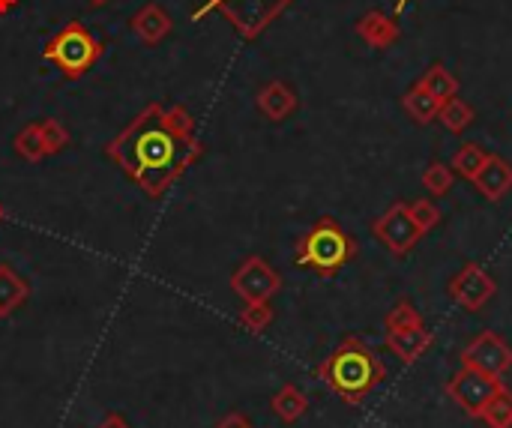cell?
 Returning <instances> with one entry per match:
<instances>
[{
    "label": "cell",
    "mask_w": 512,
    "mask_h": 428,
    "mask_svg": "<svg viewBox=\"0 0 512 428\" xmlns=\"http://www.w3.org/2000/svg\"><path fill=\"white\" fill-rule=\"evenodd\" d=\"M105 156L150 198H162L201 156L195 120L183 105L165 108L162 102H150L120 135L105 144Z\"/></svg>",
    "instance_id": "6da1fadb"
},
{
    "label": "cell",
    "mask_w": 512,
    "mask_h": 428,
    "mask_svg": "<svg viewBox=\"0 0 512 428\" xmlns=\"http://www.w3.org/2000/svg\"><path fill=\"white\" fill-rule=\"evenodd\" d=\"M318 378L348 405L360 408L387 378L384 363L378 354L357 336H348L321 366Z\"/></svg>",
    "instance_id": "7a4b0ae2"
},
{
    "label": "cell",
    "mask_w": 512,
    "mask_h": 428,
    "mask_svg": "<svg viewBox=\"0 0 512 428\" xmlns=\"http://www.w3.org/2000/svg\"><path fill=\"white\" fill-rule=\"evenodd\" d=\"M357 255V243L351 234L342 231V225L330 216L318 219L306 234L303 240L297 243V255H294V264L303 267V270H312L324 279L336 276L342 267L351 264V258Z\"/></svg>",
    "instance_id": "3957f363"
},
{
    "label": "cell",
    "mask_w": 512,
    "mask_h": 428,
    "mask_svg": "<svg viewBox=\"0 0 512 428\" xmlns=\"http://www.w3.org/2000/svg\"><path fill=\"white\" fill-rule=\"evenodd\" d=\"M102 54L99 39L81 24V21H69L63 24L42 48V57L48 63H54L66 78H81Z\"/></svg>",
    "instance_id": "277c9868"
},
{
    "label": "cell",
    "mask_w": 512,
    "mask_h": 428,
    "mask_svg": "<svg viewBox=\"0 0 512 428\" xmlns=\"http://www.w3.org/2000/svg\"><path fill=\"white\" fill-rule=\"evenodd\" d=\"M291 0H207V6L201 9V12H207V9H219L231 24H234V30L243 36V39H255L258 33H264L279 15H282V9L288 6ZM198 12V15H201Z\"/></svg>",
    "instance_id": "5b68a950"
},
{
    "label": "cell",
    "mask_w": 512,
    "mask_h": 428,
    "mask_svg": "<svg viewBox=\"0 0 512 428\" xmlns=\"http://www.w3.org/2000/svg\"><path fill=\"white\" fill-rule=\"evenodd\" d=\"M372 234H375V240H381V246H384L387 252H393L396 258H405V255L426 237V231L417 225V219H414V213H411V204H405V201H396L393 207H387L384 216L375 219Z\"/></svg>",
    "instance_id": "8992f818"
},
{
    "label": "cell",
    "mask_w": 512,
    "mask_h": 428,
    "mask_svg": "<svg viewBox=\"0 0 512 428\" xmlns=\"http://www.w3.org/2000/svg\"><path fill=\"white\" fill-rule=\"evenodd\" d=\"M504 390V381L501 378H492L480 369H471V366H462L450 384H447V396L474 420H480L483 408Z\"/></svg>",
    "instance_id": "52a82bcc"
},
{
    "label": "cell",
    "mask_w": 512,
    "mask_h": 428,
    "mask_svg": "<svg viewBox=\"0 0 512 428\" xmlns=\"http://www.w3.org/2000/svg\"><path fill=\"white\" fill-rule=\"evenodd\" d=\"M279 285H282L279 273L258 255L246 258L231 276L234 294L243 297L246 303H270V297L279 291Z\"/></svg>",
    "instance_id": "ba28073f"
},
{
    "label": "cell",
    "mask_w": 512,
    "mask_h": 428,
    "mask_svg": "<svg viewBox=\"0 0 512 428\" xmlns=\"http://www.w3.org/2000/svg\"><path fill=\"white\" fill-rule=\"evenodd\" d=\"M447 291H450L453 303H459L465 312H480L498 294V282L480 264H465L450 279V288Z\"/></svg>",
    "instance_id": "9c48e42d"
},
{
    "label": "cell",
    "mask_w": 512,
    "mask_h": 428,
    "mask_svg": "<svg viewBox=\"0 0 512 428\" xmlns=\"http://www.w3.org/2000/svg\"><path fill=\"white\" fill-rule=\"evenodd\" d=\"M462 366L480 369L492 378H504L512 369V348L498 333H480L462 351Z\"/></svg>",
    "instance_id": "30bf717a"
},
{
    "label": "cell",
    "mask_w": 512,
    "mask_h": 428,
    "mask_svg": "<svg viewBox=\"0 0 512 428\" xmlns=\"http://www.w3.org/2000/svg\"><path fill=\"white\" fill-rule=\"evenodd\" d=\"M471 183L477 186V192H480L486 201L498 204V201H504L512 192V165L504 156L489 153L486 162H483V168L477 171V177H474Z\"/></svg>",
    "instance_id": "8fae6325"
},
{
    "label": "cell",
    "mask_w": 512,
    "mask_h": 428,
    "mask_svg": "<svg viewBox=\"0 0 512 428\" xmlns=\"http://www.w3.org/2000/svg\"><path fill=\"white\" fill-rule=\"evenodd\" d=\"M357 36L369 45V48H378V51H387L399 42L402 30H399V18L381 12V9H372L366 12L357 24H354Z\"/></svg>",
    "instance_id": "7c38bea8"
},
{
    "label": "cell",
    "mask_w": 512,
    "mask_h": 428,
    "mask_svg": "<svg viewBox=\"0 0 512 428\" xmlns=\"http://www.w3.org/2000/svg\"><path fill=\"white\" fill-rule=\"evenodd\" d=\"M255 102H258V111H261L267 120H273V123L288 120V117L297 111V105H300L294 87L285 84V81H270V84H264V87L258 90V99H255Z\"/></svg>",
    "instance_id": "4fadbf2b"
},
{
    "label": "cell",
    "mask_w": 512,
    "mask_h": 428,
    "mask_svg": "<svg viewBox=\"0 0 512 428\" xmlns=\"http://www.w3.org/2000/svg\"><path fill=\"white\" fill-rule=\"evenodd\" d=\"M129 27H132V33H135L144 45H159V42L171 33L174 21H171V15H168L159 3H150V6H144V9H138V12L132 15Z\"/></svg>",
    "instance_id": "5bb4252c"
},
{
    "label": "cell",
    "mask_w": 512,
    "mask_h": 428,
    "mask_svg": "<svg viewBox=\"0 0 512 428\" xmlns=\"http://www.w3.org/2000/svg\"><path fill=\"white\" fill-rule=\"evenodd\" d=\"M432 345H435V336H432L426 327H411V330H393V333H387V348H390L405 366L417 363Z\"/></svg>",
    "instance_id": "9a60e30c"
},
{
    "label": "cell",
    "mask_w": 512,
    "mask_h": 428,
    "mask_svg": "<svg viewBox=\"0 0 512 428\" xmlns=\"http://www.w3.org/2000/svg\"><path fill=\"white\" fill-rule=\"evenodd\" d=\"M402 108L408 111V117L414 120V123H420V126H426V123H432V120H438V111H441V102L432 96V93H426L420 84H414L411 90H405V96H402Z\"/></svg>",
    "instance_id": "2e32d148"
},
{
    "label": "cell",
    "mask_w": 512,
    "mask_h": 428,
    "mask_svg": "<svg viewBox=\"0 0 512 428\" xmlns=\"http://www.w3.org/2000/svg\"><path fill=\"white\" fill-rule=\"evenodd\" d=\"M270 408H273V414H276L285 426H291V423L303 420V414L309 411V402H306V396H303L294 384H285V387L270 399Z\"/></svg>",
    "instance_id": "e0dca14e"
},
{
    "label": "cell",
    "mask_w": 512,
    "mask_h": 428,
    "mask_svg": "<svg viewBox=\"0 0 512 428\" xmlns=\"http://www.w3.org/2000/svg\"><path fill=\"white\" fill-rule=\"evenodd\" d=\"M27 294H30L27 282L12 267L0 264V318L12 315L27 300Z\"/></svg>",
    "instance_id": "ac0fdd59"
},
{
    "label": "cell",
    "mask_w": 512,
    "mask_h": 428,
    "mask_svg": "<svg viewBox=\"0 0 512 428\" xmlns=\"http://www.w3.org/2000/svg\"><path fill=\"white\" fill-rule=\"evenodd\" d=\"M426 93H432L438 102H447L450 96H459V78L444 66V63H432L423 78L417 81Z\"/></svg>",
    "instance_id": "d6986e66"
},
{
    "label": "cell",
    "mask_w": 512,
    "mask_h": 428,
    "mask_svg": "<svg viewBox=\"0 0 512 428\" xmlns=\"http://www.w3.org/2000/svg\"><path fill=\"white\" fill-rule=\"evenodd\" d=\"M474 117H477L474 105H468L462 96H450L447 102H441V111H438V123L453 135H462L474 123Z\"/></svg>",
    "instance_id": "ffe728a7"
},
{
    "label": "cell",
    "mask_w": 512,
    "mask_h": 428,
    "mask_svg": "<svg viewBox=\"0 0 512 428\" xmlns=\"http://www.w3.org/2000/svg\"><path fill=\"white\" fill-rule=\"evenodd\" d=\"M486 156H489V153H486L480 144H462V147L453 153V159H450V168L456 171V177L474 180V177H477V171L483 168Z\"/></svg>",
    "instance_id": "44dd1931"
},
{
    "label": "cell",
    "mask_w": 512,
    "mask_h": 428,
    "mask_svg": "<svg viewBox=\"0 0 512 428\" xmlns=\"http://www.w3.org/2000/svg\"><path fill=\"white\" fill-rule=\"evenodd\" d=\"M480 423L489 428H512V393L504 387L480 414Z\"/></svg>",
    "instance_id": "7402d4cb"
},
{
    "label": "cell",
    "mask_w": 512,
    "mask_h": 428,
    "mask_svg": "<svg viewBox=\"0 0 512 428\" xmlns=\"http://www.w3.org/2000/svg\"><path fill=\"white\" fill-rule=\"evenodd\" d=\"M15 153L21 159H27V162H39L42 156H48L45 141H42V132H39V123H30V126H24L15 135Z\"/></svg>",
    "instance_id": "603a6c76"
},
{
    "label": "cell",
    "mask_w": 512,
    "mask_h": 428,
    "mask_svg": "<svg viewBox=\"0 0 512 428\" xmlns=\"http://www.w3.org/2000/svg\"><path fill=\"white\" fill-rule=\"evenodd\" d=\"M420 180H423V189H426V192H432V195L441 198V195H447V192L453 189L456 171H453L447 162H429Z\"/></svg>",
    "instance_id": "cb8c5ba5"
},
{
    "label": "cell",
    "mask_w": 512,
    "mask_h": 428,
    "mask_svg": "<svg viewBox=\"0 0 512 428\" xmlns=\"http://www.w3.org/2000/svg\"><path fill=\"white\" fill-rule=\"evenodd\" d=\"M387 333H393V330H411V327H426V321H423V315L417 312V306L408 300V297H402L390 312H387Z\"/></svg>",
    "instance_id": "d4e9b609"
},
{
    "label": "cell",
    "mask_w": 512,
    "mask_h": 428,
    "mask_svg": "<svg viewBox=\"0 0 512 428\" xmlns=\"http://www.w3.org/2000/svg\"><path fill=\"white\" fill-rule=\"evenodd\" d=\"M237 321L249 333H264L273 324V309H270V303H246V309L240 312Z\"/></svg>",
    "instance_id": "484cf974"
},
{
    "label": "cell",
    "mask_w": 512,
    "mask_h": 428,
    "mask_svg": "<svg viewBox=\"0 0 512 428\" xmlns=\"http://www.w3.org/2000/svg\"><path fill=\"white\" fill-rule=\"evenodd\" d=\"M39 132H42V141H45L48 156H51V153L66 150V144H69V132H66V126H63L60 120H39Z\"/></svg>",
    "instance_id": "4316f807"
},
{
    "label": "cell",
    "mask_w": 512,
    "mask_h": 428,
    "mask_svg": "<svg viewBox=\"0 0 512 428\" xmlns=\"http://www.w3.org/2000/svg\"><path fill=\"white\" fill-rule=\"evenodd\" d=\"M411 213H414V219H417V225L429 234L432 228H438V222H441V210L435 207V201H429V198H420V201H414L411 204Z\"/></svg>",
    "instance_id": "83f0119b"
},
{
    "label": "cell",
    "mask_w": 512,
    "mask_h": 428,
    "mask_svg": "<svg viewBox=\"0 0 512 428\" xmlns=\"http://www.w3.org/2000/svg\"><path fill=\"white\" fill-rule=\"evenodd\" d=\"M216 428H252V423H249L243 414H228L225 420H219V426Z\"/></svg>",
    "instance_id": "f1b7e54d"
},
{
    "label": "cell",
    "mask_w": 512,
    "mask_h": 428,
    "mask_svg": "<svg viewBox=\"0 0 512 428\" xmlns=\"http://www.w3.org/2000/svg\"><path fill=\"white\" fill-rule=\"evenodd\" d=\"M99 428H129V423H126L120 414H108V417L102 420V426Z\"/></svg>",
    "instance_id": "f546056e"
},
{
    "label": "cell",
    "mask_w": 512,
    "mask_h": 428,
    "mask_svg": "<svg viewBox=\"0 0 512 428\" xmlns=\"http://www.w3.org/2000/svg\"><path fill=\"white\" fill-rule=\"evenodd\" d=\"M18 6V0H0V15H6V12H12Z\"/></svg>",
    "instance_id": "4dcf8cb0"
},
{
    "label": "cell",
    "mask_w": 512,
    "mask_h": 428,
    "mask_svg": "<svg viewBox=\"0 0 512 428\" xmlns=\"http://www.w3.org/2000/svg\"><path fill=\"white\" fill-rule=\"evenodd\" d=\"M411 3H414V0H396V15H393V18H399V15H402V12H405Z\"/></svg>",
    "instance_id": "1f68e13d"
},
{
    "label": "cell",
    "mask_w": 512,
    "mask_h": 428,
    "mask_svg": "<svg viewBox=\"0 0 512 428\" xmlns=\"http://www.w3.org/2000/svg\"><path fill=\"white\" fill-rule=\"evenodd\" d=\"M90 3H93V6H99V3H105V0H90Z\"/></svg>",
    "instance_id": "d6a6232c"
},
{
    "label": "cell",
    "mask_w": 512,
    "mask_h": 428,
    "mask_svg": "<svg viewBox=\"0 0 512 428\" xmlns=\"http://www.w3.org/2000/svg\"><path fill=\"white\" fill-rule=\"evenodd\" d=\"M0 222H3V204H0Z\"/></svg>",
    "instance_id": "836d02e7"
}]
</instances>
